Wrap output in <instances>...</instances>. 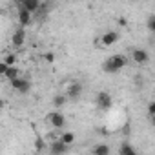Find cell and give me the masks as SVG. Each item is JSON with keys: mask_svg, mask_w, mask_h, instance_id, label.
I'll use <instances>...</instances> for the list:
<instances>
[{"mask_svg": "<svg viewBox=\"0 0 155 155\" xmlns=\"http://www.w3.org/2000/svg\"><path fill=\"white\" fill-rule=\"evenodd\" d=\"M93 155H110L111 153V148L106 144V142H99V144H95L93 146V151H91Z\"/></svg>", "mask_w": 155, "mask_h": 155, "instance_id": "cell-12", "label": "cell"}, {"mask_svg": "<svg viewBox=\"0 0 155 155\" xmlns=\"http://www.w3.org/2000/svg\"><path fill=\"white\" fill-rule=\"evenodd\" d=\"M146 26H148V29H150L151 33H155V15H150V17H148Z\"/></svg>", "mask_w": 155, "mask_h": 155, "instance_id": "cell-18", "label": "cell"}, {"mask_svg": "<svg viewBox=\"0 0 155 155\" xmlns=\"http://www.w3.org/2000/svg\"><path fill=\"white\" fill-rule=\"evenodd\" d=\"M95 102H97V108L99 110H110L111 108V95L108 91H99L97 97H95Z\"/></svg>", "mask_w": 155, "mask_h": 155, "instance_id": "cell-5", "label": "cell"}, {"mask_svg": "<svg viewBox=\"0 0 155 155\" xmlns=\"http://www.w3.org/2000/svg\"><path fill=\"white\" fill-rule=\"evenodd\" d=\"M4 77L9 81V82H13V81H17L18 77H20V69L17 68V66H13V68H8L6 69V73H4Z\"/></svg>", "mask_w": 155, "mask_h": 155, "instance_id": "cell-13", "label": "cell"}, {"mask_svg": "<svg viewBox=\"0 0 155 155\" xmlns=\"http://www.w3.org/2000/svg\"><path fill=\"white\" fill-rule=\"evenodd\" d=\"M17 18H18L20 28H28V26L33 24V15H31L29 11H26L24 8H20V6H18V15H17Z\"/></svg>", "mask_w": 155, "mask_h": 155, "instance_id": "cell-8", "label": "cell"}, {"mask_svg": "<svg viewBox=\"0 0 155 155\" xmlns=\"http://www.w3.org/2000/svg\"><path fill=\"white\" fill-rule=\"evenodd\" d=\"M119 38H120L119 31H106V33L99 38V44H101L102 48H111L113 44H117Z\"/></svg>", "mask_w": 155, "mask_h": 155, "instance_id": "cell-3", "label": "cell"}, {"mask_svg": "<svg viewBox=\"0 0 155 155\" xmlns=\"http://www.w3.org/2000/svg\"><path fill=\"white\" fill-rule=\"evenodd\" d=\"M148 115H150V117H155V101L150 102V106H148Z\"/></svg>", "mask_w": 155, "mask_h": 155, "instance_id": "cell-19", "label": "cell"}, {"mask_svg": "<svg viewBox=\"0 0 155 155\" xmlns=\"http://www.w3.org/2000/svg\"><path fill=\"white\" fill-rule=\"evenodd\" d=\"M20 8H24L26 11H29L31 15H35L37 11H40V8H42V4L38 2V0H20V4H18Z\"/></svg>", "mask_w": 155, "mask_h": 155, "instance_id": "cell-11", "label": "cell"}, {"mask_svg": "<svg viewBox=\"0 0 155 155\" xmlns=\"http://www.w3.org/2000/svg\"><path fill=\"white\" fill-rule=\"evenodd\" d=\"M2 64H6L8 68H13V66L17 64V55H15V53H6V55L2 57Z\"/></svg>", "mask_w": 155, "mask_h": 155, "instance_id": "cell-15", "label": "cell"}, {"mask_svg": "<svg viewBox=\"0 0 155 155\" xmlns=\"http://www.w3.org/2000/svg\"><path fill=\"white\" fill-rule=\"evenodd\" d=\"M150 119H151V126L155 128V117H150Z\"/></svg>", "mask_w": 155, "mask_h": 155, "instance_id": "cell-21", "label": "cell"}, {"mask_svg": "<svg viewBox=\"0 0 155 155\" xmlns=\"http://www.w3.org/2000/svg\"><path fill=\"white\" fill-rule=\"evenodd\" d=\"M66 101H68L66 95H57V97H53V106L55 108H62L66 104Z\"/></svg>", "mask_w": 155, "mask_h": 155, "instance_id": "cell-17", "label": "cell"}, {"mask_svg": "<svg viewBox=\"0 0 155 155\" xmlns=\"http://www.w3.org/2000/svg\"><path fill=\"white\" fill-rule=\"evenodd\" d=\"M119 153H120V155H139V153L133 150V146H131V144H128V142H122V144H120Z\"/></svg>", "mask_w": 155, "mask_h": 155, "instance_id": "cell-16", "label": "cell"}, {"mask_svg": "<svg viewBox=\"0 0 155 155\" xmlns=\"http://www.w3.org/2000/svg\"><path fill=\"white\" fill-rule=\"evenodd\" d=\"M126 64H128L126 55L117 53V55H111L110 58H106V62L102 64V69H104L106 73H117V71L124 69V68H126Z\"/></svg>", "mask_w": 155, "mask_h": 155, "instance_id": "cell-1", "label": "cell"}, {"mask_svg": "<svg viewBox=\"0 0 155 155\" xmlns=\"http://www.w3.org/2000/svg\"><path fill=\"white\" fill-rule=\"evenodd\" d=\"M58 140L64 142L66 146H73V142H75V133H73V131H62L60 137H58Z\"/></svg>", "mask_w": 155, "mask_h": 155, "instance_id": "cell-14", "label": "cell"}, {"mask_svg": "<svg viewBox=\"0 0 155 155\" xmlns=\"http://www.w3.org/2000/svg\"><path fill=\"white\" fill-rule=\"evenodd\" d=\"M130 58H131V62L137 64V66H146L148 60H150V53H148L146 49H142V48H135V49L131 51Z\"/></svg>", "mask_w": 155, "mask_h": 155, "instance_id": "cell-2", "label": "cell"}, {"mask_svg": "<svg viewBox=\"0 0 155 155\" xmlns=\"http://www.w3.org/2000/svg\"><path fill=\"white\" fill-rule=\"evenodd\" d=\"M24 42H26V31H24L22 28L15 29V33H13V37H11V44H13V48L18 49V48L24 46Z\"/></svg>", "mask_w": 155, "mask_h": 155, "instance_id": "cell-9", "label": "cell"}, {"mask_svg": "<svg viewBox=\"0 0 155 155\" xmlns=\"http://www.w3.org/2000/svg\"><path fill=\"white\" fill-rule=\"evenodd\" d=\"M81 95H82V84H81V82H71V84L68 86L66 97H68L69 101H77Z\"/></svg>", "mask_w": 155, "mask_h": 155, "instance_id": "cell-6", "label": "cell"}, {"mask_svg": "<svg viewBox=\"0 0 155 155\" xmlns=\"http://www.w3.org/2000/svg\"><path fill=\"white\" fill-rule=\"evenodd\" d=\"M68 150H69V146H66V144L60 142L58 139L49 144V153H51V155H66Z\"/></svg>", "mask_w": 155, "mask_h": 155, "instance_id": "cell-10", "label": "cell"}, {"mask_svg": "<svg viewBox=\"0 0 155 155\" xmlns=\"http://www.w3.org/2000/svg\"><path fill=\"white\" fill-rule=\"evenodd\" d=\"M11 86H13V90L18 91V93H29V90H31V82H29L28 79H22V77H18L17 81H13Z\"/></svg>", "mask_w": 155, "mask_h": 155, "instance_id": "cell-7", "label": "cell"}, {"mask_svg": "<svg viewBox=\"0 0 155 155\" xmlns=\"http://www.w3.org/2000/svg\"><path fill=\"white\" fill-rule=\"evenodd\" d=\"M48 122H49L55 130H62V128L66 126V117L57 110V111H51V113L48 115Z\"/></svg>", "mask_w": 155, "mask_h": 155, "instance_id": "cell-4", "label": "cell"}, {"mask_svg": "<svg viewBox=\"0 0 155 155\" xmlns=\"http://www.w3.org/2000/svg\"><path fill=\"white\" fill-rule=\"evenodd\" d=\"M44 60H46V62H49V64H51V62H53V60H55V55H53V53H44Z\"/></svg>", "mask_w": 155, "mask_h": 155, "instance_id": "cell-20", "label": "cell"}]
</instances>
